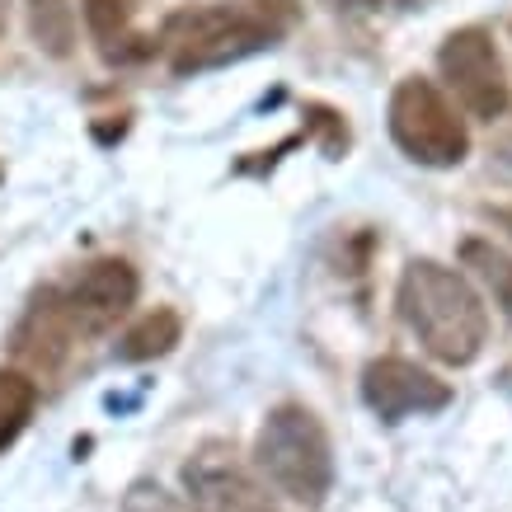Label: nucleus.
Instances as JSON below:
<instances>
[{
  "label": "nucleus",
  "mask_w": 512,
  "mask_h": 512,
  "mask_svg": "<svg viewBox=\"0 0 512 512\" xmlns=\"http://www.w3.org/2000/svg\"><path fill=\"white\" fill-rule=\"evenodd\" d=\"M395 311L404 329L423 343V353L447 367H470L484 353L489 311L461 268H447L437 259H409L395 287Z\"/></svg>",
  "instance_id": "1"
},
{
  "label": "nucleus",
  "mask_w": 512,
  "mask_h": 512,
  "mask_svg": "<svg viewBox=\"0 0 512 512\" xmlns=\"http://www.w3.org/2000/svg\"><path fill=\"white\" fill-rule=\"evenodd\" d=\"M296 19V0H249V5H188L165 19L156 43L170 52L174 76H198L245 62L282 38Z\"/></svg>",
  "instance_id": "2"
},
{
  "label": "nucleus",
  "mask_w": 512,
  "mask_h": 512,
  "mask_svg": "<svg viewBox=\"0 0 512 512\" xmlns=\"http://www.w3.org/2000/svg\"><path fill=\"white\" fill-rule=\"evenodd\" d=\"M254 466L296 508H320L334 489V442L320 414L292 400L268 409L264 428L254 437Z\"/></svg>",
  "instance_id": "3"
},
{
  "label": "nucleus",
  "mask_w": 512,
  "mask_h": 512,
  "mask_svg": "<svg viewBox=\"0 0 512 512\" xmlns=\"http://www.w3.org/2000/svg\"><path fill=\"white\" fill-rule=\"evenodd\" d=\"M390 141L423 170H456L470 156V127L437 80L404 76L386 104Z\"/></svg>",
  "instance_id": "4"
},
{
  "label": "nucleus",
  "mask_w": 512,
  "mask_h": 512,
  "mask_svg": "<svg viewBox=\"0 0 512 512\" xmlns=\"http://www.w3.org/2000/svg\"><path fill=\"white\" fill-rule=\"evenodd\" d=\"M437 71L447 80V90L456 94V104L470 113V118H484L494 123L512 109V80L508 66L498 57L494 38L484 29H456L442 38L437 47Z\"/></svg>",
  "instance_id": "5"
},
{
  "label": "nucleus",
  "mask_w": 512,
  "mask_h": 512,
  "mask_svg": "<svg viewBox=\"0 0 512 512\" xmlns=\"http://www.w3.org/2000/svg\"><path fill=\"white\" fill-rule=\"evenodd\" d=\"M362 404L372 409L381 423H400L414 414H442L451 404V386L428 367L409 362V357H372L362 367Z\"/></svg>",
  "instance_id": "6"
},
{
  "label": "nucleus",
  "mask_w": 512,
  "mask_h": 512,
  "mask_svg": "<svg viewBox=\"0 0 512 512\" xmlns=\"http://www.w3.org/2000/svg\"><path fill=\"white\" fill-rule=\"evenodd\" d=\"M141 296V273L127 259H94L62 287V306L76 334H109Z\"/></svg>",
  "instance_id": "7"
},
{
  "label": "nucleus",
  "mask_w": 512,
  "mask_h": 512,
  "mask_svg": "<svg viewBox=\"0 0 512 512\" xmlns=\"http://www.w3.org/2000/svg\"><path fill=\"white\" fill-rule=\"evenodd\" d=\"M184 484L193 494V512H278L226 442L198 447V456L184 466Z\"/></svg>",
  "instance_id": "8"
},
{
  "label": "nucleus",
  "mask_w": 512,
  "mask_h": 512,
  "mask_svg": "<svg viewBox=\"0 0 512 512\" xmlns=\"http://www.w3.org/2000/svg\"><path fill=\"white\" fill-rule=\"evenodd\" d=\"M76 339L80 334H76V325H71V315H66V306H62V292L47 287V292L29 306V315L19 320L15 357L19 362H29L33 372H57Z\"/></svg>",
  "instance_id": "9"
},
{
  "label": "nucleus",
  "mask_w": 512,
  "mask_h": 512,
  "mask_svg": "<svg viewBox=\"0 0 512 512\" xmlns=\"http://www.w3.org/2000/svg\"><path fill=\"white\" fill-rule=\"evenodd\" d=\"M179 339H184V315L174 311V306H156V311H146L141 320L127 325V334L118 339L113 357H118V362H156V357L174 353Z\"/></svg>",
  "instance_id": "10"
},
{
  "label": "nucleus",
  "mask_w": 512,
  "mask_h": 512,
  "mask_svg": "<svg viewBox=\"0 0 512 512\" xmlns=\"http://www.w3.org/2000/svg\"><path fill=\"white\" fill-rule=\"evenodd\" d=\"M461 264L484 282V292L494 296V306L512 320V254L508 249H498L494 240L470 235V240H461Z\"/></svg>",
  "instance_id": "11"
},
{
  "label": "nucleus",
  "mask_w": 512,
  "mask_h": 512,
  "mask_svg": "<svg viewBox=\"0 0 512 512\" xmlns=\"http://www.w3.org/2000/svg\"><path fill=\"white\" fill-rule=\"evenodd\" d=\"M29 33L38 52L47 57H71L76 52V5L71 0H24Z\"/></svg>",
  "instance_id": "12"
},
{
  "label": "nucleus",
  "mask_w": 512,
  "mask_h": 512,
  "mask_svg": "<svg viewBox=\"0 0 512 512\" xmlns=\"http://www.w3.org/2000/svg\"><path fill=\"white\" fill-rule=\"evenodd\" d=\"M38 409V381L19 367H0V451L15 447Z\"/></svg>",
  "instance_id": "13"
},
{
  "label": "nucleus",
  "mask_w": 512,
  "mask_h": 512,
  "mask_svg": "<svg viewBox=\"0 0 512 512\" xmlns=\"http://www.w3.org/2000/svg\"><path fill=\"white\" fill-rule=\"evenodd\" d=\"M137 5L141 0H80V10H85V29L94 33V43L104 47V52L118 47L123 38H132Z\"/></svg>",
  "instance_id": "14"
},
{
  "label": "nucleus",
  "mask_w": 512,
  "mask_h": 512,
  "mask_svg": "<svg viewBox=\"0 0 512 512\" xmlns=\"http://www.w3.org/2000/svg\"><path fill=\"white\" fill-rule=\"evenodd\" d=\"M301 137L320 141L329 160H339L343 151H348V123H343V113L329 109V104H311V109H306V127H301Z\"/></svg>",
  "instance_id": "15"
},
{
  "label": "nucleus",
  "mask_w": 512,
  "mask_h": 512,
  "mask_svg": "<svg viewBox=\"0 0 512 512\" xmlns=\"http://www.w3.org/2000/svg\"><path fill=\"white\" fill-rule=\"evenodd\" d=\"M118 512H193V503H184V498L170 494V489H165V484H156V480H137L123 494Z\"/></svg>",
  "instance_id": "16"
},
{
  "label": "nucleus",
  "mask_w": 512,
  "mask_h": 512,
  "mask_svg": "<svg viewBox=\"0 0 512 512\" xmlns=\"http://www.w3.org/2000/svg\"><path fill=\"white\" fill-rule=\"evenodd\" d=\"M329 10H381V0H325Z\"/></svg>",
  "instance_id": "17"
},
{
  "label": "nucleus",
  "mask_w": 512,
  "mask_h": 512,
  "mask_svg": "<svg viewBox=\"0 0 512 512\" xmlns=\"http://www.w3.org/2000/svg\"><path fill=\"white\" fill-rule=\"evenodd\" d=\"M498 151H503V160H508V165H512V132H508V137H503V146H498Z\"/></svg>",
  "instance_id": "18"
}]
</instances>
